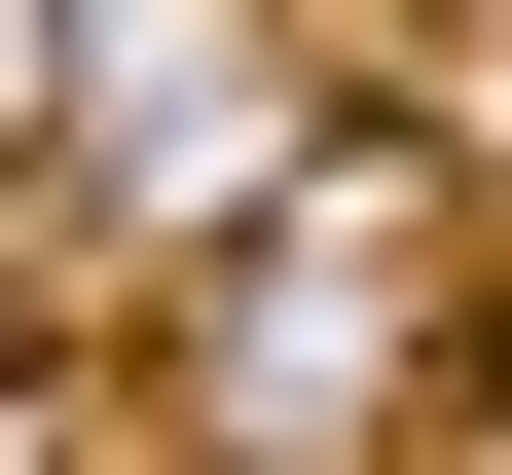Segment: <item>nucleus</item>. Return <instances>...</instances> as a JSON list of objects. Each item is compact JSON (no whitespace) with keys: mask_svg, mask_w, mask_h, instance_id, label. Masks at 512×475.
<instances>
[{"mask_svg":"<svg viewBox=\"0 0 512 475\" xmlns=\"http://www.w3.org/2000/svg\"><path fill=\"white\" fill-rule=\"evenodd\" d=\"M476 293H512V220L439 147H293L220 256H183V439L220 475H403L439 366H476Z\"/></svg>","mask_w":512,"mask_h":475,"instance_id":"nucleus-1","label":"nucleus"},{"mask_svg":"<svg viewBox=\"0 0 512 475\" xmlns=\"http://www.w3.org/2000/svg\"><path fill=\"white\" fill-rule=\"evenodd\" d=\"M37 110H74V0H0V147H37Z\"/></svg>","mask_w":512,"mask_h":475,"instance_id":"nucleus-2","label":"nucleus"}]
</instances>
